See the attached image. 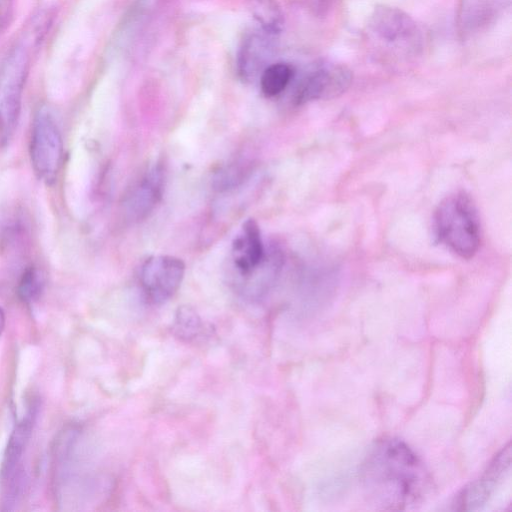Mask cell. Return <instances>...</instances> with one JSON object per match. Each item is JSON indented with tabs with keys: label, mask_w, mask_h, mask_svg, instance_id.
<instances>
[{
	"label": "cell",
	"mask_w": 512,
	"mask_h": 512,
	"mask_svg": "<svg viewBox=\"0 0 512 512\" xmlns=\"http://www.w3.org/2000/svg\"><path fill=\"white\" fill-rule=\"evenodd\" d=\"M63 157V140L53 113L47 107L36 112L31 129L30 158L37 177L50 185L55 182Z\"/></svg>",
	"instance_id": "obj_4"
},
{
	"label": "cell",
	"mask_w": 512,
	"mask_h": 512,
	"mask_svg": "<svg viewBox=\"0 0 512 512\" xmlns=\"http://www.w3.org/2000/svg\"><path fill=\"white\" fill-rule=\"evenodd\" d=\"M360 482L368 502L388 511L420 506L432 487L419 456L395 438H384L371 447L360 467Z\"/></svg>",
	"instance_id": "obj_1"
},
{
	"label": "cell",
	"mask_w": 512,
	"mask_h": 512,
	"mask_svg": "<svg viewBox=\"0 0 512 512\" xmlns=\"http://www.w3.org/2000/svg\"><path fill=\"white\" fill-rule=\"evenodd\" d=\"M45 286V277L40 269L28 267L22 274L17 286L19 299L27 304L35 302L42 294Z\"/></svg>",
	"instance_id": "obj_15"
},
{
	"label": "cell",
	"mask_w": 512,
	"mask_h": 512,
	"mask_svg": "<svg viewBox=\"0 0 512 512\" xmlns=\"http://www.w3.org/2000/svg\"><path fill=\"white\" fill-rule=\"evenodd\" d=\"M266 251L257 222L246 220L232 243L233 262L242 279L261 264Z\"/></svg>",
	"instance_id": "obj_10"
},
{
	"label": "cell",
	"mask_w": 512,
	"mask_h": 512,
	"mask_svg": "<svg viewBox=\"0 0 512 512\" xmlns=\"http://www.w3.org/2000/svg\"><path fill=\"white\" fill-rule=\"evenodd\" d=\"M275 52V36L261 31L248 33L237 54V73L241 80L252 82L260 77Z\"/></svg>",
	"instance_id": "obj_8"
},
{
	"label": "cell",
	"mask_w": 512,
	"mask_h": 512,
	"mask_svg": "<svg viewBox=\"0 0 512 512\" xmlns=\"http://www.w3.org/2000/svg\"><path fill=\"white\" fill-rule=\"evenodd\" d=\"M294 76L291 65L283 62L268 65L261 73L260 88L266 97H275L281 94Z\"/></svg>",
	"instance_id": "obj_14"
},
{
	"label": "cell",
	"mask_w": 512,
	"mask_h": 512,
	"mask_svg": "<svg viewBox=\"0 0 512 512\" xmlns=\"http://www.w3.org/2000/svg\"><path fill=\"white\" fill-rule=\"evenodd\" d=\"M368 32L382 45L405 53H416L422 42L414 19L403 10L385 4L373 9L368 19Z\"/></svg>",
	"instance_id": "obj_5"
},
{
	"label": "cell",
	"mask_w": 512,
	"mask_h": 512,
	"mask_svg": "<svg viewBox=\"0 0 512 512\" xmlns=\"http://www.w3.org/2000/svg\"><path fill=\"white\" fill-rule=\"evenodd\" d=\"M511 463L510 445L490 463L483 475L464 488L456 504L459 510H477L488 501L497 485L508 473Z\"/></svg>",
	"instance_id": "obj_9"
},
{
	"label": "cell",
	"mask_w": 512,
	"mask_h": 512,
	"mask_svg": "<svg viewBox=\"0 0 512 512\" xmlns=\"http://www.w3.org/2000/svg\"><path fill=\"white\" fill-rule=\"evenodd\" d=\"M5 327V313L2 307L0 306V335L3 332Z\"/></svg>",
	"instance_id": "obj_19"
},
{
	"label": "cell",
	"mask_w": 512,
	"mask_h": 512,
	"mask_svg": "<svg viewBox=\"0 0 512 512\" xmlns=\"http://www.w3.org/2000/svg\"><path fill=\"white\" fill-rule=\"evenodd\" d=\"M14 0H0V31L5 30L11 22Z\"/></svg>",
	"instance_id": "obj_18"
},
{
	"label": "cell",
	"mask_w": 512,
	"mask_h": 512,
	"mask_svg": "<svg viewBox=\"0 0 512 512\" xmlns=\"http://www.w3.org/2000/svg\"><path fill=\"white\" fill-rule=\"evenodd\" d=\"M438 240L463 259L472 258L480 246V225L472 200L464 193L444 198L434 214Z\"/></svg>",
	"instance_id": "obj_2"
},
{
	"label": "cell",
	"mask_w": 512,
	"mask_h": 512,
	"mask_svg": "<svg viewBox=\"0 0 512 512\" xmlns=\"http://www.w3.org/2000/svg\"><path fill=\"white\" fill-rule=\"evenodd\" d=\"M352 79V71L346 65L336 62L321 63L300 80L294 93V103L302 105L337 97L349 88Z\"/></svg>",
	"instance_id": "obj_7"
},
{
	"label": "cell",
	"mask_w": 512,
	"mask_h": 512,
	"mask_svg": "<svg viewBox=\"0 0 512 512\" xmlns=\"http://www.w3.org/2000/svg\"><path fill=\"white\" fill-rule=\"evenodd\" d=\"M247 6L263 31L274 36L282 31L284 16L276 0H248Z\"/></svg>",
	"instance_id": "obj_13"
},
{
	"label": "cell",
	"mask_w": 512,
	"mask_h": 512,
	"mask_svg": "<svg viewBox=\"0 0 512 512\" xmlns=\"http://www.w3.org/2000/svg\"><path fill=\"white\" fill-rule=\"evenodd\" d=\"M248 168L241 164H234L220 170L214 178V187L219 190H228L240 184L246 177Z\"/></svg>",
	"instance_id": "obj_17"
},
{
	"label": "cell",
	"mask_w": 512,
	"mask_h": 512,
	"mask_svg": "<svg viewBox=\"0 0 512 512\" xmlns=\"http://www.w3.org/2000/svg\"><path fill=\"white\" fill-rule=\"evenodd\" d=\"M184 273L185 264L177 257H149L140 269V285L147 300L152 304L168 301L179 289Z\"/></svg>",
	"instance_id": "obj_6"
},
{
	"label": "cell",
	"mask_w": 512,
	"mask_h": 512,
	"mask_svg": "<svg viewBox=\"0 0 512 512\" xmlns=\"http://www.w3.org/2000/svg\"><path fill=\"white\" fill-rule=\"evenodd\" d=\"M34 418L32 409L15 425L4 452L0 469L2 479L7 480L14 475L31 436Z\"/></svg>",
	"instance_id": "obj_12"
},
{
	"label": "cell",
	"mask_w": 512,
	"mask_h": 512,
	"mask_svg": "<svg viewBox=\"0 0 512 512\" xmlns=\"http://www.w3.org/2000/svg\"><path fill=\"white\" fill-rule=\"evenodd\" d=\"M163 187V168L161 165H155L126 198L124 206L130 219L139 221L147 217L160 201Z\"/></svg>",
	"instance_id": "obj_11"
},
{
	"label": "cell",
	"mask_w": 512,
	"mask_h": 512,
	"mask_svg": "<svg viewBox=\"0 0 512 512\" xmlns=\"http://www.w3.org/2000/svg\"><path fill=\"white\" fill-rule=\"evenodd\" d=\"M203 328L198 314L189 306L179 307L174 323L177 334L187 339L200 334Z\"/></svg>",
	"instance_id": "obj_16"
},
{
	"label": "cell",
	"mask_w": 512,
	"mask_h": 512,
	"mask_svg": "<svg viewBox=\"0 0 512 512\" xmlns=\"http://www.w3.org/2000/svg\"><path fill=\"white\" fill-rule=\"evenodd\" d=\"M29 69V54L23 45L10 49L0 62V141L6 143L18 123L22 95Z\"/></svg>",
	"instance_id": "obj_3"
}]
</instances>
